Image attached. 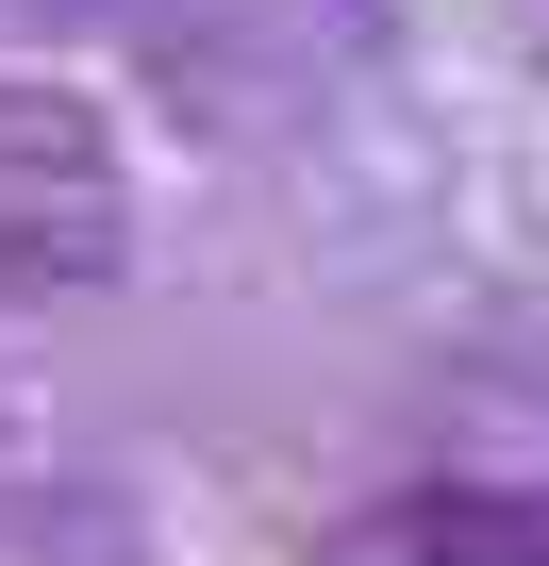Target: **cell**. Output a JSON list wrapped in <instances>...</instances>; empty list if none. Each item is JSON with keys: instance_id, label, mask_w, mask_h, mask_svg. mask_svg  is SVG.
<instances>
[{"instance_id": "4", "label": "cell", "mask_w": 549, "mask_h": 566, "mask_svg": "<svg viewBox=\"0 0 549 566\" xmlns=\"http://www.w3.org/2000/svg\"><path fill=\"white\" fill-rule=\"evenodd\" d=\"M0 450H18V433H0Z\"/></svg>"}, {"instance_id": "2", "label": "cell", "mask_w": 549, "mask_h": 566, "mask_svg": "<svg viewBox=\"0 0 549 566\" xmlns=\"http://www.w3.org/2000/svg\"><path fill=\"white\" fill-rule=\"evenodd\" d=\"M334 566H549V500L516 483H450V500H383L334 533Z\"/></svg>"}, {"instance_id": "1", "label": "cell", "mask_w": 549, "mask_h": 566, "mask_svg": "<svg viewBox=\"0 0 549 566\" xmlns=\"http://www.w3.org/2000/svg\"><path fill=\"white\" fill-rule=\"evenodd\" d=\"M134 200L101 150V101L67 84H0V301H67V283H117Z\"/></svg>"}, {"instance_id": "3", "label": "cell", "mask_w": 549, "mask_h": 566, "mask_svg": "<svg viewBox=\"0 0 549 566\" xmlns=\"http://www.w3.org/2000/svg\"><path fill=\"white\" fill-rule=\"evenodd\" d=\"M532 34H549V0H532Z\"/></svg>"}]
</instances>
